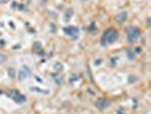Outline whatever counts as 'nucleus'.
Segmentation results:
<instances>
[{"instance_id": "1", "label": "nucleus", "mask_w": 151, "mask_h": 114, "mask_svg": "<svg viewBox=\"0 0 151 114\" xmlns=\"http://www.w3.org/2000/svg\"><path fill=\"white\" fill-rule=\"evenodd\" d=\"M118 39V32L115 30V29H108L102 38H101V45L102 46H108V45H111L114 44L116 40Z\"/></svg>"}, {"instance_id": "2", "label": "nucleus", "mask_w": 151, "mask_h": 114, "mask_svg": "<svg viewBox=\"0 0 151 114\" xmlns=\"http://www.w3.org/2000/svg\"><path fill=\"white\" fill-rule=\"evenodd\" d=\"M126 36L130 42H135L140 37V31L136 27H130L126 32Z\"/></svg>"}, {"instance_id": "3", "label": "nucleus", "mask_w": 151, "mask_h": 114, "mask_svg": "<svg viewBox=\"0 0 151 114\" xmlns=\"http://www.w3.org/2000/svg\"><path fill=\"white\" fill-rule=\"evenodd\" d=\"M64 31H65V33H66L68 37H71L73 40H76L77 37H78V33H80L78 29L75 27V26H67V27H65Z\"/></svg>"}, {"instance_id": "4", "label": "nucleus", "mask_w": 151, "mask_h": 114, "mask_svg": "<svg viewBox=\"0 0 151 114\" xmlns=\"http://www.w3.org/2000/svg\"><path fill=\"white\" fill-rule=\"evenodd\" d=\"M30 75H31V70H30V67H27V66H23L22 68H21V71H19V80H25V79H27V78H30Z\"/></svg>"}, {"instance_id": "5", "label": "nucleus", "mask_w": 151, "mask_h": 114, "mask_svg": "<svg viewBox=\"0 0 151 114\" xmlns=\"http://www.w3.org/2000/svg\"><path fill=\"white\" fill-rule=\"evenodd\" d=\"M11 97H13V99L16 102V103H23V102H25V96H23L22 94H19V93H17V91H14L13 94H11Z\"/></svg>"}, {"instance_id": "6", "label": "nucleus", "mask_w": 151, "mask_h": 114, "mask_svg": "<svg viewBox=\"0 0 151 114\" xmlns=\"http://www.w3.org/2000/svg\"><path fill=\"white\" fill-rule=\"evenodd\" d=\"M126 16H127L126 11H122V13H119L118 15H116V21H117L119 24H122V23H124V22H125Z\"/></svg>"}, {"instance_id": "7", "label": "nucleus", "mask_w": 151, "mask_h": 114, "mask_svg": "<svg viewBox=\"0 0 151 114\" xmlns=\"http://www.w3.org/2000/svg\"><path fill=\"white\" fill-rule=\"evenodd\" d=\"M98 107H100V109H104V107H107L108 105H109V103L107 102V101H104V99H101L99 102H97V104H96Z\"/></svg>"}]
</instances>
